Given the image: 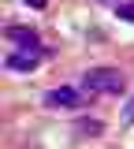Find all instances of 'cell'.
<instances>
[{"label":"cell","mask_w":134,"mask_h":149,"mask_svg":"<svg viewBox=\"0 0 134 149\" xmlns=\"http://www.w3.org/2000/svg\"><path fill=\"white\" fill-rule=\"evenodd\" d=\"M115 15L123 22H134V0H115Z\"/></svg>","instance_id":"cell-6"},{"label":"cell","mask_w":134,"mask_h":149,"mask_svg":"<svg viewBox=\"0 0 134 149\" xmlns=\"http://www.w3.org/2000/svg\"><path fill=\"white\" fill-rule=\"evenodd\" d=\"M123 123H127V127H131V123H134V97H131V101H127V108H123Z\"/></svg>","instance_id":"cell-7"},{"label":"cell","mask_w":134,"mask_h":149,"mask_svg":"<svg viewBox=\"0 0 134 149\" xmlns=\"http://www.w3.org/2000/svg\"><path fill=\"white\" fill-rule=\"evenodd\" d=\"M41 60H45V49H11V52L4 56V67L8 71H34Z\"/></svg>","instance_id":"cell-3"},{"label":"cell","mask_w":134,"mask_h":149,"mask_svg":"<svg viewBox=\"0 0 134 149\" xmlns=\"http://www.w3.org/2000/svg\"><path fill=\"white\" fill-rule=\"evenodd\" d=\"M4 37H8L15 49H41L37 30H30V26H8V30H4Z\"/></svg>","instance_id":"cell-4"},{"label":"cell","mask_w":134,"mask_h":149,"mask_svg":"<svg viewBox=\"0 0 134 149\" xmlns=\"http://www.w3.org/2000/svg\"><path fill=\"white\" fill-rule=\"evenodd\" d=\"M75 130L82 134V138H97V134L104 130V123H101V119H78V123H75Z\"/></svg>","instance_id":"cell-5"},{"label":"cell","mask_w":134,"mask_h":149,"mask_svg":"<svg viewBox=\"0 0 134 149\" xmlns=\"http://www.w3.org/2000/svg\"><path fill=\"white\" fill-rule=\"evenodd\" d=\"M26 4H30V8H37V11H41V8H45L49 0H26Z\"/></svg>","instance_id":"cell-8"},{"label":"cell","mask_w":134,"mask_h":149,"mask_svg":"<svg viewBox=\"0 0 134 149\" xmlns=\"http://www.w3.org/2000/svg\"><path fill=\"white\" fill-rule=\"evenodd\" d=\"M82 90L97 97V93H108V97H119V93L127 90V74L119 71V67H90V71L82 74Z\"/></svg>","instance_id":"cell-1"},{"label":"cell","mask_w":134,"mask_h":149,"mask_svg":"<svg viewBox=\"0 0 134 149\" xmlns=\"http://www.w3.org/2000/svg\"><path fill=\"white\" fill-rule=\"evenodd\" d=\"M41 104H45V108H52V112H60V108H82V104H86V90L56 86V90H49L45 97H41Z\"/></svg>","instance_id":"cell-2"}]
</instances>
